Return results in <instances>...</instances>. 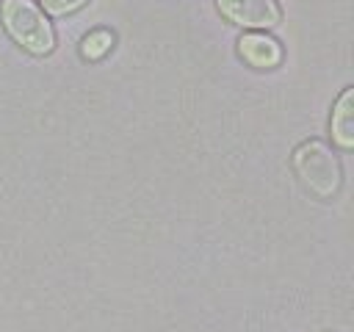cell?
Here are the masks:
<instances>
[{
  "mask_svg": "<svg viewBox=\"0 0 354 332\" xmlns=\"http://www.w3.org/2000/svg\"><path fill=\"white\" fill-rule=\"evenodd\" d=\"M293 172L299 177L301 188L307 194H313L315 199H332L343 183L337 155L329 149L326 141H318V138L301 141L293 149Z\"/></svg>",
  "mask_w": 354,
  "mask_h": 332,
  "instance_id": "cell-1",
  "label": "cell"
},
{
  "mask_svg": "<svg viewBox=\"0 0 354 332\" xmlns=\"http://www.w3.org/2000/svg\"><path fill=\"white\" fill-rule=\"evenodd\" d=\"M0 22H3L6 33L30 55L53 53V47H55L53 25L47 22L44 11L33 0H3Z\"/></svg>",
  "mask_w": 354,
  "mask_h": 332,
  "instance_id": "cell-2",
  "label": "cell"
},
{
  "mask_svg": "<svg viewBox=\"0 0 354 332\" xmlns=\"http://www.w3.org/2000/svg\"><path fill=\"white\" fill-rule=\"evenodd\" d=\"M216 6L224 19L241 28H252V30L277 28L282 19L277 0H216Z\"/></svg>",
  "mask_w": 354,
  "mask_h": 332,
  "instance_id": "cell-3",
  "label": "cell"
},
{
  "mask_svg": "<svg viewBox=\"0 0 354 332\" xmlns=\"http://www.w3.org/2000/svg\"><path fill=\"white\" fill-rule=\"evenodd\" d=\"M238 55L254 69H271L282 61V47L277 39L252 30V33H243L238 39Z\"/></svg>",
  "mask_w": 354,
  "mask_h": 332,
  "instance_id": "cell-4",
  "label": "cell"
},
{
  "mask_svg": "<svg viewBox=\"0 0 354 332\" xmlns=\"http://www.w3.org/2000/svg\"><path fill=\"white\" fill-rule=\"evenodd\" d=\"M329 130H332V141L340 149H351L354 147V89H343L332 116H329Z\"/></svg>",
  "mask_w": 354,
  "mask_h": 332,
  "instance_id": "cell-5",
  "label": "cell"
},
{
  "mask_svg": "<svg viewBox=\"0 0 354 332\" xmlns=\"http://www.w3.org/2000/svg\"><path fill=\"white\" fill-rule=\"evenodd\" d=\"M111 47H113V33H111V30H91V33L83 36V42H80V55H83L86 61H97V58H102Z\"/></svg>",
  "mask_w": 354,
  "mask_h": 332,
  "instance_id": "cell-6",
  "label": "cell"
},
{
  "mask_svg": "<svg viewBox=\"0 0 354 332\" xmlns=\"http://www.w3.org/2000/svg\"><path fill=\"white\" fill-rule=\"evenodd\" d=\"M83 3H86V0H41L44 11H47V14H53V17L72 14V11H77Z\"/></svg>",
  "mask_w": 354,
  "mask_h": 332,
  "instance_id": "cell-7",
  "label": "cell"
}]
</instances>
